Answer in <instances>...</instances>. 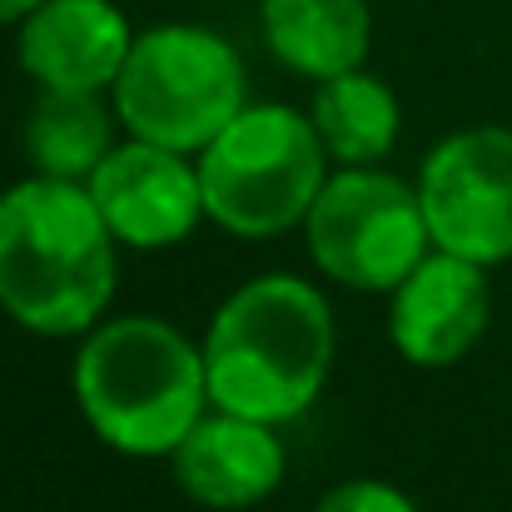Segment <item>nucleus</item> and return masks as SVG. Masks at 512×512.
Returning a JSON list of instances; mask_svg holds the SVG:
<instances>
[{"label":"nucleus","instance_id":"f257e3e1","mask_svg":"<svg viewBox=\"0 0 512 512\" xmlns=\"http://www.w3.org/2000/svg\"><path fill=\"white\" fill-rule=\"evenodd\" d=\"M120 239L90 184L35 174L0 194V309L45 339H80L115 299Z\"/></svg>","mask_w":512,"mask_h":512},{"label":"nucleus","instance_id":"f03ea898","mask_svg":"<svg viewBox=\"0 0 512 512\" xmlns=\"http://www.w3.org/2000/svg\"><path fill=\"white\" fill-rule=\"evenodd\" d=\"M209 403L259 423L304 418L334 373L329 299L294 274L239 284L204 334Z\"/></svg>","mask_w":512,"mask_h":512},{"label":"nucleus","instance_id":"7ed1b4c3","mask_svg":"<svg viewBox=\"0 0 512 512\" xmlns=\"http://www.w3.org/2000/svg\"><path fill=\"white\" fill-rule=\"evenodd\" d=\"M70 388L100 443L130 458H170L209 413L204 343L150 314L95 324L75 348Z\"/></svg>","mask_w":512,"mask_h":512},{"label":"nucleus","instance_id":"20e7f679","mask_svg":"<svg viewBox=\"0 0 512 512\" xmlns=\"http://www.w3.org/2000/svg\"><path fill=\"white\" fill-rule=\"evenodd\" d=\"M204 209L234 239H279L299 229L329 179V150L309 115L289 105H244L204 150Z\"/></svg>","mask_w":512,"mask_h":512},{"label":"nucleus","instance_id":"39448f33","mask_svg":"<svg viewBox=\"0 0 512 512\" xmlns=\"http://www.w3.org/2000/svg\"><path fill=\"white\" fill-rule=\"evenodd\" d=\"M115 120L150 145L199 155L244 105L239 50L204 25H150L135 35L120 80L110 85Z\"/></svg>","mask_w":512,"mask_h":512},{"label":"nucleus","instance_id":"423d86ee","mask_svg":"<svg viewBox=\"0 0 512 512\" xmlns=\"http://www.w3.org/2000/svg\"><path fill=\"white\" fill-rule=\"evenodd\" d=\"M304 234L314 264L363 294H393L433 254L418 184H403L398 174L373 165L329 174L304 219Z\"/></svg>","mask_w":512,"mask_h":512},{"label":"nucleus","instance_id":"0eeeda50","mask_svg":"<svg viewBox=\"0 0 512 512\" xmlns=\"http://www.w3.org/2000/svg\"><path fill=\"white\" fill-rule=\"evenodd\" d=\"M418 199L433 249L483 269L512 259V130L478 125L433 145L418 170Z\"/></svg>","mask_w":512,"mask_h":512},{"label":"nucleus","instance_id":"6e6552de","mask_svg":"<svg viewBox=\"0 0 512 512\" xmlns=\"http://www.w3.org/2000/svg\"><path fill=\"white\" fill-rule=\"evenodd\" d=\"M90 194L110 224V234L130 249H170L209 219L199 165L179 150L125 140L90 174Z\"/></svg>","mask_w":512,"mask_h":512},{"label":"nucleus","instance_id":"1a4fd4ad","mask_svg":"<svg viewBox=\"0 0 512 512\" xmlns=\"http://www.w3.org/2000/svg\"><path fill=\"white\" fill-rule=\"evenodd\" d=\"M488 319H493L488 269L463 254L433 249L393 289L388 339L418 368H448L473 353V343L488 334Z\"/></svg>","mask_w":512,"mask_h":512},{"label":"nucleus","instance_id":"9d476101","mask_svg":"<svg viewBox=\"0 0 512 512\" xmlns=\"http://www.w3.org/2000/svg\"><path fill=\"white\" fill-rule=\"evenodd\" d=\"M135 30L115 0H40L20 20V65L40 90L100 95L120 80Z\"/></svg>","mask_w":512,"mask_h":512},{"label":"nucleus","instance_id":"9b49d317","mask_svg":"<svg viewBox=\"0 0 512 512\" xmlns=\"http://www.w3.org/2000/svg\"><path fill=\"white\" fill-rule=\"evenodd\" d=\"M174 483L214 512H239L264 503L284 483V443L274 423L244 418V413H204L184 443L170 453Z\"/></svg>","mask_w":512,"mask_h":512},{"label":"nucleus","instance_id":"f8f14e48","mask_svg":"<svg viewBox=\"0 0 512 512\" xmlns=\"http://www.w3.org/2000/svg\"><path fill=\"white\" fill-rule=\"evenodd\" d=\"M259 20L274 60L309 80H334L343 70H358L373 45L368 0H264Z\"/></svg>","mask_w":512,"mask_h":512},{"label":"nucleus","instance_id":"ddd939ff","mask_svg":"<svg viewBox=\"0 0 512 512\" xmlns=\"http://www.w3.org/2000/svg\"><path fill=\"white\" fill-rule=\"evenodd\" d=\"M309 120H314L324 150L334 160H343V165H373V160H383L393 150V140H398V125H403L398 95L383 80L363 75V65L358 70H343L334 80H319V95H314Z\"/></svg>","mask_w":512,"mask_h":512},{"label":"nucleus","instance_id":"4468645a","mask_svg":"<svg viewBox=\"0 0 512 512\" xmlns=\"http://www.w3.org/2000/svg\"><path fill=\"white\" fill-rule=\"evenodd\" d=\"M110 150H115V125L100 95L40 90V105L30 110V125H25V155L35 174L90 184V174L105 165Z\"/></svg>","mask_w":512,"mask_h":512},{"label":"nucleus","instance_id":"2eb2a0df","mask_svg":"<svg viewBox=\"0 0 512 512\" xmlns=\"http://www.w3.org/2000/svg\"><path fill=\"white\" fill-rule=\"evenodd\" d=\"M314 512H418L413 498L393 483H378V478H353V483H339L319 498Z\"/></svg>","mask_w":512,"mask_h":512},{"label":"nucleus","instance_id":"dca6fc26","mask_svg":"<svg viewBox=\"0 0 512 512\" xmlns=\"http://www.w3.org/2000/svg\"><path fill=\"white\" fill-rule=\"evenodd\" d=\"M35 5H40V0H0V25H20Z\"/></svg>","mask_w":512,"mask_h":512}]
</instances>
